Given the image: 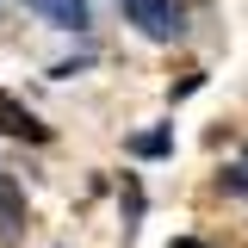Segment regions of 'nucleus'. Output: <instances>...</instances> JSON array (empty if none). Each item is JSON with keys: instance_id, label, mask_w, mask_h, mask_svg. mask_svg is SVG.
<instances>
[{"instance_id": "5", "label": "nucleus", "mask_w": 248, "mask_h": 248, "mask_svg": "<svg viewBox=\"0 0 248 248\" xmlns=\"http://www.w3.org/2000/svg\"><path fill=\"white\" fill-rule=\"evenodd\" d=\"M124 149L137 155V161H161V155H174V124H155V130H137Z\"/></svg>"}, {"instance_id": "3", "label": "nucleus", "mask_w": 248, "mask_h": 248, "mask_svg": "<svg viewBox=\"0 0 248 248\" xmlns=\"http://www.w3.org/2000/svg\"><path fill=\"white\" fill-rule=\"evenodd\" d=\"M25 230V186L13 180V174H0V236L13 242Z\"/></svg>"}, {"instance_id": "7", "label": "nucleus", "mask_w": 248, "mask_h": 248, "mask_svg": "<svg viewBox=\"0 0 248 248\" xmlns=\"http://www.w3.org/2000/svg\"><path fill=\"white\" fill-rule=\"evenodd\" d=\"M168 248H211V242H199V236H174Z\"/></svg>"}, {"instance_id": "1", "label": "nucleus", "mask_w": 248, "mask_h": 248, "mask_svg": "<svg viewBox=\"0 0 248 248\" xmlns=\"http://www.w3.org/2000/svg\"><path fill=\"white\" fill-rule=\"evenodd\" d=\"M118 13L130 19V25L143 31L149 44H174L186 31V13H180V0H118Z\"/></svg>"}, {"instance_id": "6", "label": "nucleus", "mask_w": 248, "mask_h": 248, "mask_svg": "<svg viewBox=\"0 0 248 248\" xmlns=\"http://www.w3.org/2000/svg\"><path fill=\"white\" fill-rule=\"evenodd\" d=\"M223 186H230V192H248V161L242 168H223Z\"/></svg>"}, {"instance_id": "4", "label": "nucleus", "mask_w": 248, "mask_h": 248, "mask_svg": "<svg viewBox=\"0 0 248 248\" xmlns=\"http://www.w3.org/2000/svg\"><path fill=\"white\" fill-rule=\"evenodd\" d=\"M0 137H25V143H44L50 130L31 118V112H19V106H13V93H0Z\"/></svg>"}, {"instance_id": "2", "label": "nucleus", "mask_w": 248, "mask_h": 248, "mask_svg": "<svg viewBox=\"0 0 248 248\" xmlns=\"http://www.w3.org/2000/svg\"><path fill=\"white\" fill-rule=\"evenodd\" d=\"M25 6H31L50 31H87V25H93V6H87V0H25Z\"/></svg>"}]
</instances>
